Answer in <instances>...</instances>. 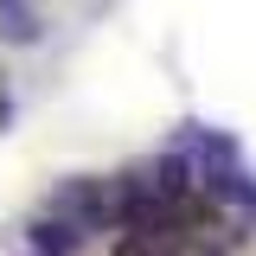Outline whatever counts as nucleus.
I'll list each match as a JSON object with an SVG mask.
<instances>
[{
	"label": "nucleus",
	"mask_w": 256,
	"mask_h": 256,
	"mask_svg": "<svg viewBox=\"0 0 256 256\" xmlns=\"http://www.w3.org/2000/svg\"><path fill=\"white\" fill-rule=\"evenodd\" d=\"M0 32H6V45H38L45 38V26L26 0H0Z\"/></svg>",
	"instance_id": "f03ea898"
},
{
	"label": "nucleus",
	"mask_w": 256,
	"mask_h": 256,
	"mask_svg": "<svg viewBox=\"0 0 256 256\" xmlns=\"http://www.w3.org/2000/svg\"><path fill=\"white\" fill-rule=\"evenodd\" d=\"M77 244H84V230H77L70 218L38 212V218L26 224V250H32V256H77Z\"/></svg>",
	"instance_id": "f257e3e1"
}]
</instances>
